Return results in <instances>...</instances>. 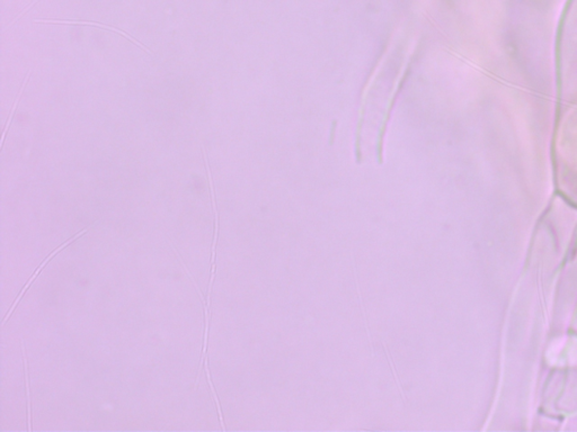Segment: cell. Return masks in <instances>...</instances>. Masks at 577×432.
I'll list each match as a JSON object with an SVG mask.
<instances>
[{"mask_svg":"<svg viewBox=\"0 0 577 432\" xmlns=\"http://www.w3.org/2000/svg\"><path fill=\"white\" fill-rule=\"evenodd\" d=\"M22 350H23V358H24V371H25V384H26V394H28V422H29V430L32 431V412H31V394H30V378H29V364L28 358H26L25 347L24 342H22Z\"/></svg>","mask_w":577,"mask_h":432,"instance_id":"277c9868","label":"cell"},{"mask_svg":"<svg viewBox=\"0 0 577 432\" xmlns=\"http://www.w3.org/2000/svg\"><path fill=\"white\" fill-rule=\"evenodd\" d=\"M31 72H32V70H29L28 74H26V77H25V79H24V82H23V84H22V88H20V90H19L17 98L15 99V103H14V105H13V107H12V111H10V115H9V117H8V121H7V123H6V126H5V130H4V132H3L2 142H0V148H3V146H4L5 137H6V135H7V132H8V130H9L10 123H12V120H13L14 114H15V110H16V108H17V105H18V103H19L20 97H22L23 92H24V89H25V86H26V84H28V81H29L30 76H31Z\"/></svg>","mask_w":577,"mask_h":432,"instance_id":"3957f363","label":"cell"},{"mask_svg":"<svg viewBox=\"0 0 577 432\" xmlns=\"http://www.w3.org/2000/svg\"><path fill=\"white\" fill-rule=\"evenodd\" d=\"M87 231H88V228H85V230H83V231H82V232H79V233H77V234H76V236H74V237H73V238H71V239H69V240H68V241H67V242H65V243H63V244H61V245H60V247H59V248H57V249H56V250H55V251H52V252H51V253H50V254H49V255H47V258H46V259H45V260H44V261H43V263H42V264H41V265H40V266H39V268H37V269H36V270H35V271H34V274H33V275H32V277H31V278H30V279H29V281H28V282H26V284H25V286H24V287H23V290H22V292H20V294H19V295H18V297H17V298H16V300H15V302H14V303H13V305H12V307H10V310H9V311H8V313H7V315H6V318H5V319H4V321H3V324H6V322H7V321H8V319H9V318H10V315H12V313H13V312H14V311H15V308H16V306H17V304H18V302H19V301H20V300H22V297H23V296H24V294H25V292H26V291H28V290H29V287H30V286H31V285H32V282H33V281H34V280H35V278H36V277H37V275H39V274H40V273H41V271H42V269H43V268H44V266H45V265H46V264H47V263H49V261H50V260H51V259H52V258H53V257H55V255H56V254H58V253H59V252H60V251H61V250H62V249H65V248H66V247H68V245H69V244H70V243H72V242H73V241H74V240H77V239H78V238H79V237H82V236H84V234H85V233H86V232H87Z\"/></svg>","mask_w":577,"mask_h":432,"instance_id":"6da1fadb","label":"cell"},{"mask_svg":"<svg viewBox=\"0 0 577 432\" xmlns=\"http://www.w3.org/2000/svg\"><path fill=\"white\" fill-rule=\"evenodd\" d=\"M204 362H205V374H206V377H207V383H209V386H210V388H211V392H212V394H213V397H215V401H216V404H217V409H218V413H219V418H220V422H221V424H222V428L224 429V426H223V419H222V412H221V408H220V403H219V399H218V397H217L216 389H215V387H213V384H212L210 370H209V365H207V357L205 358Z\"/></svg>","mask_w":577,"mask_h":432,"instance_id":"5b68a950","label":"cell"},{"mask_svg":"<svg viewBox=\"0 0 577 432\" xmlns=\"http://www.w3.org/2000/svg\"><path fill=\"white\" fill-rule=\"evenodd\" d=\"M36 22H37V23H53V24H76V25H77V24H78V25H82V24H83V25H95V26H99V27H103V28H106V30H111V31H113V32H116V33H119V34H121L122 36L126 37V39H129V40H130L131 42H133V43L137 44V45H138L139 47H141V49H142V50H144V51H146V52H148V53H149V54H152V53H151V51H150V50H148V49H147V47H144V46H143V45H142V44L140 43V42H138L137 40L132 39V37H131L130 35H127L126 33H124V32H122V31H120V30H116V28H113V27H109V26H105V25H103V24H97V23H94V22H90V23H86V22H67V20H65V22H61V20H36Z\"/></svg>","mask_w":577,"mask_h":432,"instance_id":"7a4b0ae2","label":"cell"}]
</instances>
